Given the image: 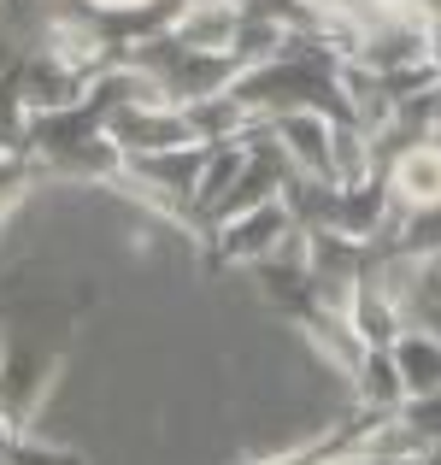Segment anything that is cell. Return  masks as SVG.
Instances as JSON below:
<instances>
[{"label": "cell", "mask_w": 441, "mask_h": 465, "mask_svg": "<svg viewBox=\"0 0 441 465\" xmlns=\"http://www.w3.org/2000/svg\"><path fill=\"white\" fill-rule=\"evenodd\" d=\"M294 230H300V218H294L289 194H277V201H260V206H248L241 218L218 224L212 236H218V253H224L230 265H260V260H271V253L283 248Z\"/></svg>", "instance_id": "cell-1"}, {"label": "cell", "mask_w": 441, "mask_h": 465, "mask_svg": "<svg viewBox=\"0 0 441 465\" xmlns=\"http://www.w3.org/2000/svg\"><path fill=\"white\" fill-rule=\"evenodd\" d=\"M388 360H395L400 371V389H407V401L418 395H436L441 389V336L430 330H395V341H388Z\"/></svg>", "instance_id": "cell-2"}, {"label": "cell", "mask_w": 441, "mask_h": 465, "mask_svg": "<svg viewBox=\"0 0 441 465\" xmlns=\"http://www.w3.org/2000/svg\"><path fill=\"white\" fill-rule=\"evenodd\" d=\"M430 71H436V83H441V30L430 35Z\"/></svg>", "instance_id": "cell-3"}]
</instances>
